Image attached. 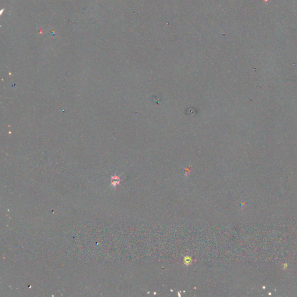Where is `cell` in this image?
<instances>
[{"label":"cell","instance_id":"1","mask_svg":"<svg viewBox=\"0 0 297 297\" xmlns=\"http://www.w3.org/2000/svg\"><path fill=\"white\" fill-rule=\"evenodd\" d=\"M120 178L117 176H114L112 179V184L114 185V186H115V185H117L120 183Z\"/></svg>","mask_w":297,"mask_h":297},{"label":"cell","instance_id":"2","mask_svg":"<svg viewBox=\"0 0 297 297\" xmlns=\"http://www.w3.org/2000/svg\"><path fill=\"white\" fill-rule=\"evenodd\" d=\"M184 261H185V262H186V264H189L190 262L191 261V259H190L189 257H187V259H185Z\"/></svg>","mask_w":297,"mask_h":297}]
</instances>
